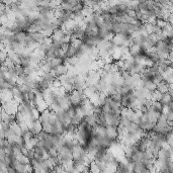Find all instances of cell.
I'll use <instances>...</instances> for the list:
<instances>
[{"label":"cell","instance_id":"cell-17","mask_svg":"<svg viewBox=\"0 0 173 173\" xmlns=\"http://www.w3.org/2000/svg\"><path fill=\"white\" fill-rule=\"evenodd\" d=\"M163 75V79H165L166 81H168L169 83H173V69L170 68V69L166 70L165 72L162 73Z\"/></svg>","mask_w":173,"mask_h":173},{"label":"cell","instance_id":"cell-10","mask_svg":"<svg viewBox=\"0 0 173 173\" xmlns=\"http://www.w3.org/2000/svg\"><path fill=\"white\" fill-rule=\"evenodd\" d=\"M139 86H143L145 87V88H147L148 90L152 91V92H154V91H156V88H157V84L156 83H154L153 81H144V80H141V82H140V85Z\"/></svg>","mask_w":173,"mask_h":173},{"label":"cell","instance_id":"cell-12","mask_svg":"<svg viewBox=\"0 0 173 173\" xmlns=\"http://www.w3.org/2000/svg\"><path fill=\"white\" fill-rule=\"evenodd\" d=\"M68 70H69V66L66 65V64H64V65L59 66V67H58L56 70H54V73H55L56 77H57V78H59V77L62 76V75H65V74H67Z\"/></svg>","mask_w":173,"mask_h":173},{"label":"cell","instance_id":"cell-1","mask_svg":"<svg viewBox=\"0 0 173 173\" xmlns=\"http://www.w3.org/2000/svg\"><path fill=\"white\" fill-rule=\"evenodd\" d=\"M56 118H57V120H59L61 124H63L66 127V126H67L68 124H70V122H71L72 116L70 114L69 109L67 108V109H61L56 112Z\"/></svg>","mask_w":173,"mask_h":173},{"label":"cell","instance_id":"cell-11","mask_svg":"<svg viewBox=\"0 0 173 173\" xmlns=\"http://www.w3.org/2000/svg\"><path fill=\"white\" fill-rule=\"evenodd\" d=\"M150 109L154 110V112H156L157 114H163V109H164V105H163L162 103H161L160 101H158V100H153L152 104H151Z\"/></svg>","mask_w":173,"mask_h":173},{"label":"cell","instance_id":"cell-9","mask_svg":"<svg viewBox=\"0 0 173 173\" xmlns=\"http://www.w3.org/2000/svg\"><path fill=\"white\" fill-rule=\"evenodd\" d=\"M66 34H67V32H66L63 28H56V30H54L53 34H52L51 39H52V41H60L64 38V36H65Z\"/></svg>","mask_w":173,"mask_h":173},{"label":"cell","instance_id":"cell-14","mask_svg":"<svg viewBox=\"0 0 173 173\" xmlns=\"http://www.w3.org/2000/svg\"><path fill=\"white\" fill-rule=\"evenodd\" d=\"M161 103L163 104L164 106H168L169 104L172 102V96L170 95L169 92H166V93H162V96H161V99L159 100Z\"/></svg>","mask_w":173,"mask_h":173},{"label":"cell","instance_id":"cell-2","mask_svg":"<svg viewBox=\"0 0 173 173\" xmlns=\"http://www.w3.org/2000/svg\"><path fill=\"white\" fill-rule=\"evenodd\" d=\"M18 104H19V102L17 101L16 99L13 98V99L9 100L8 102H6L4 105H2V108L6 112H8V114H15L17 112V109H18Z\"/></svg>","mask_w":173,"mask_h":173},{"label":"cell","instance_id":"cell-3","mask_svg":"<svg viewBox=\"0 0 173 173\" xmlns=\"http://www.w3.org/2000/svg\"><path fill=\"white\" fill-rule=\"evenodd\" d=\"M32 108H34V106H32V103H26V102L21 101V102H19V104H18V109H17V112H20L21 114H23L24 116L28 118V116H30Z\"/></svg>","mask_w":173,"mask_h":173},{"label":"cell","instance_id":"cell-19","mask_svg":"<svg viewBox=\"0 0 173 173\" xmlns=\"http://www.w3.org/2000/svg\"><path fill=\"white\" fill-rule=\"evenodd\" d=\"M170 172H173V161L170 163Z\"/></svg>","mask_w":173,"mask_h":173},{"label":"cell","instance_id":"cell-5","mask_svg":"<svg viewBox=\"0 0 173 173\" xmlns=\"http://www.w3.org/2000/svg\"><path fill=\"white\" fill-rule=\"evenodd\" d=\"M28 129L34 133V136H38L39 134L43 131V125H42V122H41V120H36V122L30 124V125L28 126Z\"/></svg>","mask_w":173,"mask_h":173},{"label":"cell","instance_id":"cell-16","mask_svg":"<svg viewBox=\"0 0 173 173\" xmlns=\"http://www.w3.org/2000/svg\"><path fill=\"white\" fill-rule=\"evenodd\" d=\"M30 34H32V39H34V41H36V43H39V44H41V43H43L45 41V39L47 38L46 36H45L44 34H43L42 32H30Z\"/></svg>","mask_w":173,"mask_h":173},{"label":"cell","instance_id":"cell-4","mask_svg":"<svg viewBox=\"0 0 173 173\" xmlns=\"http://www.w3.org/2000/svg\"><path fill=\"white\" fill-rule=\"evenodd\" d=\"M95 85H96V87H97V90L99 91L100 93H105V94H106V92H107V89H108V81H107V79L99 78Z\"/></svg>","mask_w":173,"mask_h":173},{"label":"cell","instance_id":"cell-18","mask_svg":"<svg viewBox=\"0 0 173 173\" xmlns=\"http://www.w3.org/2000/svg\"><path fill=\"white\" fill-rule=\"evenodd\" d=\"M169 93H170V95L173 97V83H171V84H170V89H169Z\"/></svg>","mask_w":173,"mask_h":173},{"label":"cell","instance_id":"cell-15","mask_svg":"<svg viewBox=\"0 0 173 173\" xmlns=\"http://www.w3.org/2000/svg\"><path fill=\"white\" fill-rule=\"evenodd\" d=\"M19 65H21L23 68H26L28 66L32 65V59H30V55H22L20 56V62Z\"/></svg>","mask_w":173,"mask_h":173},{"label":"cell","instance_id":"cell-6","mask_svg":"<svg viewBox=\"0 0 173 173\" xmlns=\"http://www.w3.org/2000/svg\"><path fill=\"white\" fill-rule=\"evenodd\" d=\"M32 137H34V135L30 129L22 130V133H21V135H20V139H21L20 142H21V144H22V146L26 143H28Z\"/></svg>","mask_w":173,"mask_h":173},{"label":"cell","instance_id":"cell-13","mask_svg":"<svg viewBox=\"0 0 173 173\" xmlns=\"http://www.w3.org/2000/svg\"><path fill=\"white\" fill-rule=\"evenodd\" d=\"M65 53H66V58H67V59L76 57V47L74 46L72 43H69V46H68Z\"/></svg>","mask_w":173,"mask_h":173},{"label":"cell","instance_id":"cell-7","mask_svg":"<svg viewBox=\"0 0 173 173\" xmlns=\"http://www.w3.org/2000/svg\"><path fill=\"white\" fill-rule=\"evenodd\" d=\"M1 120H2V122H5V124L11 125L13 122H15V116H14V114H11L6 112L2 108V112H1Z\"/></svg>","mask_w":173,"mask_h":173},{"label":"cell","instance_id":"cell-8","mask_svg":"<svg viewBox=\"0 0 173 173\" xmlns=\"http://www.w3.org/2000/svg\"><path fill=\"white\" fill-rule=\"evenodd\" d=\"M169 89H170V83H169L168 81L165 80V79H163L162 81H160V82L157 84L156 90L161 93L169 92Z\"/></svg>","mask_w":173,"mask_h":173}]
</instances>
